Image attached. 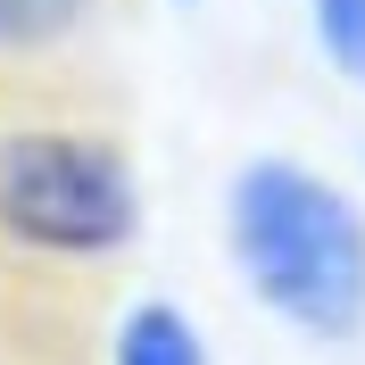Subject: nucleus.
I'll return each mask as SVG.
<instances>
[{
	"instance_id": "obj_3",
	"label": "nucleus",
	"mask_w": 365,
	"mask_h": 365,
	"mask_svg": "<svg viewBox=\"0 0 365 365\" xmlns=\"http://www.w3.org/2000/svg\"><path fill=\"white\" fill-rule=\"evenodd\" d=\"M108 365H207V341H200V324L182 316L175 299H141L116 324Z\"/></svg>"
},
{
	"instance_id": "obj_2",
	"label": "nucleus",
	"mask_w": 365,
	"mask_h": 365,
	"mask_svg": "<svg viewBox=\"0 0 365 365\" xmlns=\"http://www.w3.org/2000/svg\"><path fill=\"white\" fill-rule=\"evenodd\" d=\"M141 232V182L125 150L67 125L0 133V241L34 257H116Z\"/></svg>"
},
{
	"instance_id": "obj_4",
	"label": "nucleus",
	"mask_w": 365,
	"mask_h": 365,
	"mask_svg": "<svg viewBox=\"0 0 365 365\" xmlns=\"http://www.w3.org/2000/svg\"><path fill=\"white\" fill-rule=\"evenodd\" d=\"M91 17V0H0V58H42V50L75 42Z\"/></svg>"
},
{
	"instance_id": "obj_5",
	"label": "nucleus",
	"mask_w": 365,
	"mask_h": 365,
	"mask_svg": "<svg viewBox=\"0 0 365 365\" xmlns=\"http://www.w3.org/2000/svg\"><path fill=\"white\" fill-rule=\"evenodd\" d=\"M307 9H316L324 58H332L349 83H365V0H307Z\"/></svg>"
},
{
	"instance_id": "obj_1",
	"label": "nucleus",
	"mask_w": 365,
	"mask_h": 365,
	"mask_svg": "<svg viewBox=\"0 0 365 365\" xmlns=\"http://www.w3.org/2000/svg\"><path fill=\"white\" fill-rule=\"evenodd\" d=\"M225 241L257 307L282 324L316 341H349L365 324V216L316 166L250 158L225 191Z\"/></svg>"
}]
</instances>
